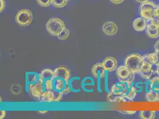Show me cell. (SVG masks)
I'll return each mask as SVG.
<instances>
[{"label": "cell", "mask_w": 159, "mask_h": 119, "mask_svg": "<svg viewBox=\"0 0 159 119\" xmlns=\"http://www.w3.org/2000/svg\"><path fill=\"white\" fill-rule=\"evenodd\" d=\"M139 117L142 119H153L156 116L155 111L143 110L139 112Z\"/></svg>", "instance_id": "23"}, {"label": "cell", "mask_w": 159, "mask_h": 119, "mask_svg": "<svg viewBox=\"0 0 159 119\" xmlns=\"http://www.w3.org/2000/svg\"><path fill=\"white\" fill-rule=\"evenodd\" d=\"M63 93L56 91L55 89H52L51 91H47L43 93L42 97L39 99L42 102H60L62 98Z\"/></svg>", "instance_id": "7"}, {"label": "cell", "mask_w": 159, "mask_h": 119, "mask_svg": "<svg viewBox=\"0 0 159 119\" xmlns=\"http://www.w3.org/2000/svg\"><path fill=\"white\" fill-rule=\"evenodd\" d=\"M96 83L93 78L87 76L82 79V90L87 93H93Z\"/></svg>", "instance_id": "16"}, {"label": "cell", "mask_w": 159, "mask_h": 119, "mask_svg": "<svg viewBox=\"0 0 159 119\" xmlns=\"http://www.w3.org/2000/svg\"><path fill=\"white\" fill-rule=\"evenodd\" d=\"M156 15H159V4L157 5H156Z\"/></svg>", "instance_id": "40"}, {"label": "cell", "mask_w": 159, "mask_h": 119, "mask_svg": "<svg viewBox=\"0 0 159 119\" xmlns=\"http://www.w3.org/2000/svg\"><path fill=\"white\" fill-rule=\"evenodd\" d=\"M107 99L111 102H121V101H125V98L122 95H118L115 94L110 91L107 93Z\"/></svg>", "instance_id": "21"}, {"label": "cell", "mask_w": 159, "mask_h": 119, "mask_svg": "<svg viewBox=\"0 0 159 119\" xmlns=\"http://www.w3.org/2000/svg\"><path fill=\"white\" fill-rule=\"evenodd\" d=\"M109 1L113 4L118 5V4H120L122 3L125 0H109Z\"/></svg>", "instance_id": "35"}, {"label": "cell", "mask_w": 159, "mask_h": 119, "mask_svg": "<svg viewBox=\"0 0 159 119\" xmlns=\"http://www.w3.org/2000/svg\"><path fill=\"white\" fill-rule=\"evenodd\" d=\"M146 98L149 102L159 101V92L153 90H150L146 93Z\"/></svg>", "instance_id": "22"}, {"label": "cell", "mask_w": 159, "mask_h": 119, "mask_svg": "<svg viewBox=\"0 0 159 119\" xmlns=\"http://www.w3.org/2000/svg\"><path fill=\"white\" fill-rule=\"evenodd\" d=\"M6 7L5 0H0V12H2Z\"/></svg>", "instance_id": "33"}, {"label": "cell", "mask_w": 159, "mask_h": 119, "mask_svg": "<svg viewBox=\"0 0 159 119\" xmlns=\"http://www.w3.org/2000/svg\"><path fill=\"white\" fill-rule=\"evenodd\" d=\"M130 86L126 83L120 82L112 86L111 88V91L115 94L122 95L125 97L128 93Z\"/></svg>", "instance_id": "9"}, {"label": "cell", "mask_w": 159, "mask_h": 119, "mask_svg": "<svg viewBox=\"0 0 159 119\" xmlns=\"http://www.w3.org/2000/svg\"><path fill=\"white\" fill-rule=\"evenodd\" d=\"M116 74L119 82L131 86L135 80V73L131 72L125 65L120 66L117 69Z\"/></svg>", "instance_id": "4"}, {"label": "cell", "mask_w": 159, "mask_h": 119, "mask_svg": "<svg viewBox=\"0 0 159 119\" xmlns=\"http://www.w3.org/2000/svg\"><path fill=\"white\" fill-rule=\"evenodd\" d=\"M68 85L71 92L80 93L82 90V80L77 76L71 78L68 81Z\"/></svg>", "instance_id": "12"}, {"label": "cell", "mask_w": 159, "mask_h": 119, "mask_svg": "<svg viewBox=\"0 0 159 119\" xmlns=\"http://www.w3.org/2000/svg\"><path fill=\"white\" fill-rule=\"evenodd\" d=\"M26 90L34 98L40 99L43 93L46 91L43 80L40 78L39 80L34 84L29 85H26Z\"/></svg>", "instance_id": "5"}, {"label": "cell", "mask_w": 159, "mask_h": 119, "mask_svg": "<svg viewBox=\"0 0 159 119\" xmlns=\"http://www.w3.org/2000/svg\"><path fill=\"white\" fill-rule=\"evenodd\" d=\"M135 1L137 2H138V3L141 4V3H143V2H146V1H148V0H135Z\"/></svg>", "instance_id": "39"}, {"label": "cell", "mask_w": 159, "mask_h": 119, "mask_svg": "<svg viewBox=\"0 0 159 119\" xmlns=\"http://www.w3.org/2000/svg\"><path fill=\"white\" fill-rule=\"evenodd\" d=\"M40 78L45 80H54L55 76H54V73L50 69H45L43 70L41 73H40Z\"/></svg>", "instance_id": "20"}, {"label": "cell", "mask_w": 159, "mask_h": 119, "mask_svg": "<svg viewBox=\"0 0 159 119\" xmlns=\"http://www.w3.org/2000/svg\"><path fill=\"white\" fill-rule=\"evenodd\" d=\"M102 31L107 36H112L117 33L118 28L115 23L106 21L102 25Z\"/></svg>", "instance_id": "11"}, {"label": "cell", "mask_w": 159, "mask_h": 119, "mask_svg": "<svg viewBox=\"0 0 159 119\" xmlns=\"http://www.w3.org/2000/svg\"><path fill=\"white\" fill-rule=\"evenodd\" d=\"M146 33L150 38H157L159 36V27L150 23L147 26Z\"/></svg>", "instance_id": "19"}, {"label": "cell", "mask_w": 159, "mask_h": 119, "mask_svg": "<svg viewBox=\"0 0 159 119\" xmlns=\"http://www.w3.org/2000/svg\"><path fill=\"white\" fill-rule=\"evenodd\" d=\"M124 114H133L136 112V111H133V112H124Z\"/></svg>", "instance_id": "38"}, {"label": "cell", "mask_w": 159, "mask_h": 119, "mask_svg": "<svg viewBox=\"0 0 159 119\" xmlns=\"http://www.w3.org/2000/svg\"><path fill=\"white\" fill-rule=\"evenodd\" d=\"M103 66L106 71L108 72H112L115 71L118 66V62L116 59L113 57H107L103 60L102 62Z\"/></svg>", "instance_id": "15"}, {"label": "cell", "mask_w": 159, "mask_h": 119, "mask_svg": "<svg viewBox=\"0 0 159 119\" xmlns=\"http://www.w3.org/2000/svg\"><path fill=\"white\" fill-rule=\"evenodd\" d=\"M149 89L159 92V77H154L150 80L149 83Z\"/></svg>", "instance_id": "24"}, {"label": "cell", "mask_w": 159, "mask_h": 119, "mask_svg": "<svg viewBox=\"0 0 159 119\" xmlns=\"http://www.w3.org/2000/svg\"><path fill=\"white\" fill-rule=\"evenodd\" d=\"M53 89L60 91L63 94H67L71 92L68 82L63 79L57 78L53 80Z\"/></svg>", "instance_id": "8"}, {"label": "cell", "mask_w": 159, "mask_h": 119, "mask_svg": "<svg viewBox=\"0 0 159 119\" xmlns=\"http://www.w3.org/2000/svg\"><path fill=\"white\" fill-rule=\"evenodd\" d=\"M157 74L159 76V68H158V72H157Z\"/></svg>", "instance_id": "42"}, {"label": "cell", "mask_w": 159, "mask_h": 119, "mask_svg": "<svg viewBox=\"0 0 159 119\" xmlns=\"http://www.w3.org/2000/svg\"><path fill=\"white\" fill-rule=\"evenodd\" d=\"M67 1H71V0H67Z\"/></svg>", "instance_id": "43"}, {"label": "cell", "mask_w": 159, "mask_h": 119, "mask_svg": "<svg viewBox=\"0 0 159 119\" xmlns=\"http://www.w3.org/2000/svg\"><path fill=\"white\" fill-rule=\"evenodd\" d=\"M143 64V56L137 53L129 54L125 60V65L135 74L139 73Z\"/></svg>", "instance_id": "1"}, {"label": "cell", "mask_w": 159, "mask_h": 119, "mask_svg": "<svg viewBox=\"0 0 159 119\" xmlns=\"http://www.w3.org/2000/svg\"><path fill=\"white\" fill-rule=\"evenodd\" d=\"M139 73L142 78L147 80L150 79L152 78V74H154L152 67V64L146 61H143V66Z\"/></svg>", "instance_id": "14"}, {"label": "cell", "mask_w": 159, "mask_h": 119, "mask_svg": "<svg viewBox=\"0 0 159 119\" xmlns=\"http://www.w3.org/2000/svg\"><path fill=\"white\" fill-rule=\"evenodd\" d=\"M38 112L39 114H47V112H48V111H38Z\"/></svg>", "instance_id": "41"}, {"label": "cell", "mask_w": 159, "mask_h": 119, "mask_svg": "<svg viewBox=\"0 0 159 119\" xmlns=\"http://www.w3.org/2000/svg\"><path fill=\"white\" fill-rule=\"evenodd\" d=\"M137 95V90L136 88L134 86H131L129 87L128 93L126 94V96L125 97V99L129 100V101H133Z\"/></svg>", "instance_id": "25"}, {"label": "cell", "mask_w": 159, "mask_h": 119, "mask_svg": "<svg viewBox=\"0 0 159 119\" xmlns=\"http://www.w3.org/2000/svg\"><path fill=\"white\" fill-rule=\"evenodd\" d=\"M101 79H100V78H98L97 79V90L100 93H102V85H101V83H102Z\"/></svg>", "instance_id": "32"}, {"label": "cell", "mask_w": 159, "mask_h": 119, "mask_svg": "<svg viewBox=\"0 0 159 119\" xmlns=\"http://www.w3.org/2000/svg\"><path fill=\"white\" fill-rule=\"evenodd\" d=\"M154 48L156 52H159V40L156 42L154 45Z\"/></svg>", "instance_id": "36"}, {"label": "cell", "mask_w": 159, "mask_h": 119, "mask_svg": "<svg viewBox=\"0 0 159 119\" xmlns=\"http://www.w3.org/2000/svg\"><path fill=\"white\" fill-rule=\"evenodd\" d=\"M40 79L39 73L33 72H27L25 74L26 85H29L37 83Z\"/></svg>", "instance_id": "18"}, {"label": "cell", "mask_w": 159, "mask_h": 119, "mask_svg": "<svg viewBox=\"0 0 159 119\" xmlns=\"http://www.w3.org/2000/svg\"><path fill=\"white\" fill-rule=\"evenodd\" d=\"M53 73L55 79L61 78L68 82L69 80L71 78V72L66 67H58L54 69Z\"/></svg>", "instance_id": "10"}, {"label": "cell", "mask_w": 159, "mask_h": 119, "mask_svg": "<svg viewBox=\"0 0 159 119\" xmlns=\"http://www.w3.org/2000/svg\"><path fill=\"white\" fill-rule=\"evenodd\" d=\"M68 4L67 0H52V6L57 8H62L66 7Z\"/></svg>", "instance_id": "26"}, {"label": "cell", "mask_w": 159, "mask_h": 119, "mask_svg": "<svg viewBox=\"0 0 159 119\" xmlns=\"http://www.w3.org/2000/svg\"><path fill=\"white\" fill-rule=\"evenodd\" d=\"M106 70L103 66L102 63H96L92 67V73L96 78H104L106 74Z\"/></svg>", "instance_id": "13"}, {"label": "cell", "mask_w": 159, "mask_h": 119, "mask_svg": "<svg viewBox=\"0 0 159 119\" xmlns=\"http://www.w3.org/2000/svg\"><path fill=\"white\" fill-rule=\"evenodd\" d=\"M154 60H155V63H157L159 65V52L154 53Z\"/></svg>", "instance_id": "34"}, {"label": "cell", "mask_w": 159, "mask_h": 119, "mask_svg": "<svg viewBox=\"0 0 159 119\" xmlns=\"http://www.w3.org/2000/svg\"><path fill=\"white\" fill-rule=\"evenodd\" d=\"M150 23H152L153 25L159 27V15H156L155 16L153 17L152 19L150 20Z\"/></svg>", "instance_id": "31"}, {"label": "cell", "mask_w": 159, "mask_h": 119, "mask_svg": "<svg viewBox=\"0 0 159 119\" xmlns=\"http://www.w3.org/2000/svg\"><path fill=\"white\" fill-rule=\"evenodd\" d=\"M105 90L106 93H109L111 90L109 88V78H108V72L106 71V74L105 76Z\"/></svg>", "instance_id": "30"}, {"label": "cell", "mask_w": 159, "mask_h": 119, "mask_svg": "<svg viewBox=\"0 0 159 119\" xmlns=\"http://www.w3.org/2000/svg\"></svg>", "instance_id": "44"}, {"label": "cell", "mask_w": 159, "mask_h": 119, "mask_svg": "<svg viewBox=\"0 0 159 119\" xmlns=\"http://www.w3.org/2000/svg\"><path fill=\"white\" fill-rule=\"evenodd\" d=\"M53 80H43L45 91H51L53 89Z\"/></svg>", "instance_id": "28"}, {"label": "cell", "mask_w": 159, "mask_h": 119, "mask_svg": "<svg viewBox=\"0 0 159 119\" xmlns=\"http://www.w3.org/2000/svg\"><path fill=\"white\" fill-rule=\"evenodd\" d=\"M46 28L51 35L57 36L66 28V24L61 19L53 17L47 21Z\"/></svg>", "instance_id": "3"}, {"label": "cell", "mask_w": 159, "mask_h": 119, "mask_svg": "<svg viewBox=\"0 0 159 119\" xmlns=\"http://www.w3.org/2000/svg\"><path fill=\"white\" fill-rule=\"evenodd\" d=\"M15 19L16 23L20 26H27L33 21V14L28 9H22L16 14Z\"/></svg>", "instance_id": "6"}, {"label": "cell", "mask_w": 159, "mask_h": 119, "mask_svg": "<svg viewBox=\"0 0 159 119\" xmlns=\"http://www.w3.org/2000/svg\"><path fill=\"white\" fill-rule=\"evenodd\" d=\"M0 113H1V115H0V119H4V118L6 117V111H4V110H1Z\"/></svg>", "instance_id": "37"}, {"label": "cell", "mask_w": 159, "mask_h": 119, "mask_svg": "<svg viewBox=\"0 0 159 119\" xmlns=\"http://www.w3.org/2000/svg\"><path fill=\"white\" fill-rule=\"evenodd\" d=\"M69 35H70L69 31L66 27L64 30L61 31V32L57 36V37L60 40H66L68 38Z\"/></svg>", "instance_id": "27"}, {"label": "cell", "mask_w": 159, "mask_h": 119, "mask_svg": "<svg viewBox=\"0 0 159 119\" xmlns=\"http://www.w3.org/2000/svg\"><path fill=\"white\" fill-rule=\"evenodd\" d=\"M38 4L42 7H48L52 4V0H36Z\"/></svg>", "instance_id": "29"}, {"label": "cell", "mask_w": 159, "mask_h": 119, "mask_svg": "<svg viewBox=\"0 0 159 119\" xmlns=\"http://www.w3.org/2000/svg\"><path fill=\"white\" fill-rule=\"evenodd\" d=\"M133 25L134 30L139 32H143L144 30H146L147 26L146 19L142 17H137L134 19L133 21Z\"/></svg>", "instance_id": "17"}, {"label": "cell", "mask_w": 159, "mask_h": 119, "mask_svg": "<svg viewBox=\"0 0 159 119\" xmlns=\"http://www.w3.org/2000/svg\"><path fill=\"white\" fill-rule=\"evenodd\" d=\"M156 4L152 1L141 3L139 8L140 16L146 20H150L156 15Z\"/></svg>", "instance_id": "2"}]
</instances>
